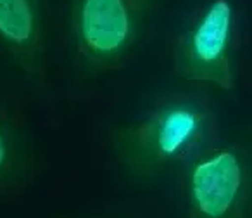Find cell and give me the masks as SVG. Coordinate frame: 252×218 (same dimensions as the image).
<instances>
[{"mask_svg":"<svg viewBox=\"0 0 252 218\" xmlns=\"http://www.w3.org/2000/svg\"><path fill=\"white\" fill-rule=\"evenodd\" d=\"M214 135L206 102L175 95L159 102L125 137V152L135 166L158 168L199 154Z\"/></svg>","mask_w":252,"mask_h":218,"instance_id":"obj_1","label":"cell"},{"mask_svg":"<svg viewBox=\"0 0 252 218\" xmlns=\"http://www.w3.org/2000/svg\"><path fill=\"white\" fill-rule=\"evenodd\" d=\"M235 49L237 11L233 0H211L192 28L176 42L175 70L189 81L231 90L235 87Z\"/></svg>","mask_w":252,"mask_h":218,"instance_id":"obj_3","label":"cell"},{"mask_svg":"<svg viewBox=\"0 0 252 218\" xmlns=\"http://www.w3.org/2000/svg\"><path fill=\"white\" fill-rule=\"evenodd\" d=\"M7 154H9V145H7V139H5L4 132L0 130V168L5 165L7 161Z\"/></svg>","mask_w":252,"mask_h":218,"instance_id":"obj_6","label":"cell"},{"mask_svg":"<svg viewBox=\"0 0 252 218\" xmlns=\"http://www.w3.org/2000/svg\"><path fill=\"white\" fill-rule=\"evenodd\" d=\"M0 40L32 63L42 45V0H0Z\"/></svg>","mask_w":252,"mask_h":218,"instance_id":"obj_5","label":"cell"},{"mask_svg":"<svg viewBox=\"0 0 252 218\" xmlns=\"http://www.w3.org/2000/svg\"><path fill=\"white\" fill-rule=\"evenodd\" d=\"M156 0H71L78 52L95 68H116L140 36Z\"/></svg>","mask_w":252,"mask_h":218,"instance_id":"obj_2","label":"cell"},{"mask_svg":"<svg viewBox=\"0 0 252 218\" xmlns=\"http://www.w3.org/2000/svg\"><path fill=\"white\" fill-rule=\"evenodd\" d=\"M247 185L249 165L240 151L223 147L200 156L187 177L192 218H238Z\"/></svg>","mask_w":252,"mask_h":218,"instance_id":"obj_4","label":"cell"}]
</instances>
